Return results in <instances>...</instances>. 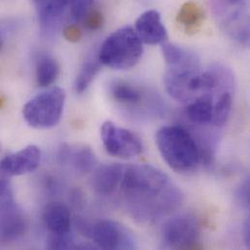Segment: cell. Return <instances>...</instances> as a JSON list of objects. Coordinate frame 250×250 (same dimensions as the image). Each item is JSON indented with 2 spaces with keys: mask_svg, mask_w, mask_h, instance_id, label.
I'll use <instances>...</instances> for the list:
<instances>
[{
  "mask_svg": "<svg viewBox=\"0 0 250 250\" xmlns=\"http://www.w3.org/2000/svg\"><path fill=\"white\" fill-rule=\"evenodd\" d=\"M131 214L141 221H155L177 208L180 190L162 170L149 165L125 166L120 185Z\"/></svg>",
  "mask_w": 250,
  "mask_h": 250,
  "instance_id": "obj_1",
  "label": "cell"
},
{
  "mask_svg": "<svg viewBox=\"0 0 250 250\" xmlns=\"http://www.w3.org/2000/svg\"><path fill=\"white\" fill-rule=\"evenodd\" d=\"M167 63L164 84L168 95L177 102L190 103L201 95V65L199 57L191 50L172 43L162 44Z\"/></svg>",
  "mask_w": 250,
  "mask_h": 250,
  "instance_id": "obj_2",
  "label": "cell"
},
{
  "mask_svg": "<svg viewBox=\"0 0 250 250\" xmlns=\"http://www.w3.org/2000/svg\"><path fill=\"white\" fill-rule=\"evenodd\" d=\"M156 144L165 162L175 171H189L201 164L196 137L181 125L161 127L156 134Z\"/></svg>",
  "mask_w": 250,
  "mask_h": 250,
  "instance_id": "obj_3",
  "label": "cell"
},
{
  "mask_svg": "<svg viewBox=\"0 0 250 250\" xmlns=\"http://www.w3.org/2000/svg\"><path fill=\"white\" fill-rule=\"evenodd\" d=\"M143 43L134 28L123 26L111 33L103 43L98 58L102 64L113 69L133 67L143 55Z\"/></svg>",
  "mask_w": 250,
  "mask_h": 250,
  "instance_id": "obj_4",
  "label": "cell"
},
{
  "mask_svg": "<svg viewBox=\"0 0 250 250\" xmlns=\"http://www.w3.org/2000/svg\"><path fill=\"white\" fill-rule=\"evenodd\" d=\"M41 29L46 33L57 31L66 20L82 22L93 9L94 0H31Z\"/></svg>",
  "mask_w": 250,
  "mask_h": 250,
  "instance_id": "obj_5",
  "label": "cell"
},
{
  "mask_svg": "<svg viewBox=\"0 0 250 250\" xmlns=\"http://www.w3.org/2000/svg\"><path fill=\"white\" fill-rule=\"evenodd\" d=\"M65 104L64 90L55 87L28 101L22 108L25 122L35 128H49L62 119Z\"/></svg>",
  "mask_w": 250,
  "mask_h": 250,
  "instance_id": "obj_6",
  "label": "cell"
},
{
  "mask_svg": "<svg viewBox=\"0 0 250 250\" xmlns=\"http://www.w3.org/2000/svg\"><path fill=\"white\" fill-rule=\"evenodd\" d=\"M213 15L222 29L235 41L250 42V10L248 0H212Z\"/></svg>",
  "mask_w": 250,
  "mask_h": 250,
  "instance_id": "obj_7",
  "label": "cell"
},
{
  "mask_svg": "<svg viewBox=\"0 0 250 250\" xmlns=\"http://www.w3.org/2000/svg\"><path fill=\"white\" fill-rule=\"evenodd\" d=\"M161 234L163 245L167 249H192L199 243L201 227L194 215L180 214L168 219L164 224Z\"/></svg>",
  "mask_w": 250,
  "mask_h": 250,
  "instance_id": "obj_8",
  "label": "cell"
},
{
  "mask_svg": "<svg viewBox=\"0 0 250 250\" xmlns=\"http://www.w3.org/2000/svg\"><path fill=\"white\" fill-rule=\"evenodd\" d=\"M101 137L105 150L114 157L130 159L139 155L143 149L141 138L136 133L110 121L102 125Z\"/></svg>",
  "mask_w": 250,
  "mask_h": 250,
  "instance_id": "obj_9",
  "label": "cell"
},
{
  "mask_svg": "<svg viewBox=\"0 0 250 250\" xmlns=\"http://www.w3.org/2000/svg\"><path fill=\"white\" fill-rule=\"evenodd\" d=\"M97 248L103 250H134L136 244L132 234L125 227L112 220L96 223L89 232Z\"/></svg>",
  "mask_w": 250,
  "mask_h": 250,
  "instance_id": "obj_10",
  "label": "cell"
},
{
  "mask_svg": "<svg viewBox=\"0 0 250 250\" xmlns=\"http://www.w3.org/2000/svg\"><path fill=\"white\" fill-rule=\"evenodd\" d=\"M110 94L115 102L129 110H154L160 104L149 91L124 80H115L110 85Z\"/></svg>",
  "mask_w": 250,
  "mask_h": 250,
  "instance_id": "obj_11",
  "label": "cell"
},
{
  "mask_svg": "<svg viewBox=\"0 0 250 250\" xmlns=\"http://www.w3.org/2000/svg\"><path fill=\"white\" fill-rule=\"evenodd\" d=\"M26 216L15 202L14 196L0 198V242H13L27 230Z\"/></svg>",
  "mask_w": 250,
  "mask_h": 250,
  "instance_id": "obj_12",
  "label": "cell"
},
{
  "mask_svg": "<svg viewBox=\"0 0 250 250\" xmlns=\"http://www.w3.org/2000/svg\"><path fill=\"white\" fill-rule=\"evenodd\" d=\"M40 161V149L35 145H29L3 158L0 161V168L11 177L22 175L34 171L39 167Z\"/></svg>",
  "mask_w": 250,
  "mask_h": 250,
  "instance_id": "obj_13",
  "label": "cell"
},
{
  "mask_svg": "<svg viewBox=\"0 0 250 250\" xmlns=\"http://www.w3.org/2000/svg\"><path fill=\"white\" fill-rule=\"evenodd\" d=\"M134 30L144 44H164L167 40V28L163 23L160 13L156 10H148L142 13L135 21Z\"/></svg>",
  "mask_w": 250,
  "mask_h": 250,
  "instance_id": "obj_14",
  "label": "cell"
},
{
  "mask_svg": "<svg viewBox=\"0 0 250 250\" xmlns=\"http://www.w3.org/2000/svg\"><path fill=\"white\" fill-rule=\"evenodd\" d=\"M125 166L120 164L103 165L95 170L92 186L101 195H111L121 185Z\"/></svg>",
  "mask_w": 250,
  "mask_h": 250,
  "instance_id": "obj_15",
  "label": "cell"
},
{
  "mask_svg": "<svg viewBox=\"0 0 250 250\" xmlns=\"http://www.w3.org/2000/svg\"><path fill=\"white\" fill-rule=\"evenodd\" d=\"M186 117L196 125L211 124L213 115V97L211 94H202L187 104Z\"/></svg>",
  "mask_w": 250,
  "mask_h": 250,
  "instance_id": "obj_16",
  "label": "cell"
},
{
  "mask_svg": "<svg viewBox=\"0 0 250 250\" xmlns=\"http://www.w3.org/2000/svg\"><path fill=\"white\" fill-rule=\"evenodd\" d=\"M44 223L50 234L70 233V212L63 205L52 204L47 207L44 212Z\"/></svg>",
  "mask_w": 250,
  "mask_h": 250,
  "instance_id": "obj_17",
  "label": "cell"
},
{
  "mask_svg": "<svg viewBox=\"0 0 250 250\" xmlns=\"http://www.w3.org/2000/svg\"><path fill=\"white\" fill-rule=\"evenodd\" d=\"M60 156L63 161H69L73 167L80 172L92 171L97 164L93 150L87 146L76 147L74 149H70L69 147L63 148Z\"/></svg>",
  "mask_w": 250,
  "mask_h": 250,
  "instance_id": "obj_18",
  "label": "cell"
},
{
  "mask_svg": "<svg viewBox=\"0 0 250 250\" xmlns=\"http://www.w3.org/2000/svg\"><path fill=\"white\" fill-rule=\"evenodd\" d=\"M205 13L202 7L193 1L185 2L178 11L176 20L187 31L199 29L204 21Z\"/></svg>",
  "mask_w": 250,
  "mask_h": 250,
  "instance_id": "obj_19",
  "label": "cell"
},
{
  "mask_svg": "<svg viewBox=\"0 0 250 250\" xmlns=\"http://www.w3.org/2000/svg\"><path fill=\"white\" fill-rule=\"evenodd\" d=\"M213 97V115L211 124L216 126L225 125L230 117L233 105V92H223Z\"/></svg>",
  "mask_w": 250,
  "mask_h": 250,
  "instance_id": "obj_20",
  "label": "cell"
},
{
  "mask_svg": "<svg viewBox=\"0 0 250 250\" xmlns=\"http://www.w3.org/2000/svg\"><path fill=\"white\" fill-rule=\"evenodd\" d=\"M101 62L98 56H91L89 57L86 62L83 63L74 83L75 91L78 94L84 93L89 86L92 84L93 80L97 76L98 72L101 69Z\"/></svg>",
  "mask_w": 250,
  "mask_h": 250,
  "instance_id": "obj_21",
  "label": "cell"
},
{
  "mask_svg": "<svg viewBox=\"0 0 250 250\" xmlns=\"http://www.w3.org/2000/svg\"><path fill=\"white\" fill-rule=\"evenodd\" d=\"M60 73V66L56 60L52 58H44L39 61L36 67V82L40 87L51 86Z\"/></svg>",
  "mask_w": 250,
  "mask_h": 250,
  "instance_id": "obj_22",
  "label": "cell"
},
{
  "mask_svg": "<svg viewBox=\"0 0 250 250\" xmlns=\"http://www.w3.org/2000/svg\"><path fill=\"white\" fill-rule=\"evenodd\" d=\"M49 250H70L74 249L73 238L70 233L67 234H50L47 241Z\"/></svg>",
  "mask_w": 250,
  "mask_h": 250,
  "instance_id": "obj_23",
  "label": "cell"
},
{
  "mask_svg": "<svg viewBox=\"0 0 250 250\" xmlns=\"http://www.w3.org/2000/svg\"><path fill=\"white\" fill-rule=\"evenodd\" d=\"M104 21V20L103 14L99 10H96V9L93 8L87 14V16L85 17V19L83 20L82 22L84 23V25L88 29L96 30V29H99L103 26Z\"/></svg>",
  "mask_w": 250,
  "mask_h": 250,
  "instance_id": "obj_24",
  "label": "cell"
},
{
  "mask_svg": "<svg viewBox=\"0 0 250 250\" xmlns=\"http://www.w3.org/2000/svg\"><path fill=\"white\" fill-rule=\"evenodd\" d=\"M238 202L242 205V207L249 208L250 207V182L247 180L242 186L239 188L237 192Z\"/></svg>",
  "mask_w": 250,
  "mask_h": 250,
  "instance_id": "obj_25",
  "label": "cell"
},
{
  "mask_svg": "<svg viewBox=\"0 0 250 250\" xmlns=\"http://www.w3.org/2000/svg\"><path fill=\"white\" fill-rule=\"evenodd\" d=\"M64 36L69 41H78L81 38V31L75 24H70L65 27Z\"/></svg>",
  "mask_w": 250,
  "mask_h": 250,
  "instance_id": "obj_26",
  "label": "cell"
},
{
  "mask_svg": "<svg viewBox=\"0 0 250 250\" xmlns=\"http://www.w3.org/2000/svg\"><path fill=\"white\" fill-rule=\"evenodd\" d=\"M250 221H247L246 225H245V230H244V233H245V241L247 243L248 246H250Z\"/></svg>",
  "mask_w": 250,
  "mask_h": 250,
  "instance_id": "obj_27",
  "label": "cell"
},
{
  "mask_svg": "<svg viewBox=\"0 0 250 250\" xmlns=\"http://www.w3.org/2000/svg\"><path fill=\"white\" fill-rule=\"evenodd\" d=\"M1 47H2V40H1V38H0V50H1Z\"/></svg>",
  "mask_w": 250,
  "mask_h": 250,
  "instance_id": "obj_28",
  "label": "cell"
}]
</instances>
